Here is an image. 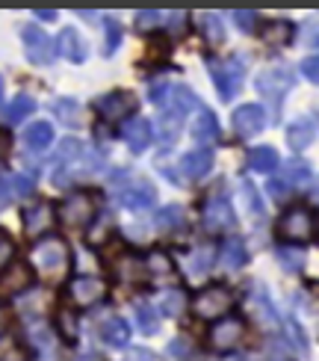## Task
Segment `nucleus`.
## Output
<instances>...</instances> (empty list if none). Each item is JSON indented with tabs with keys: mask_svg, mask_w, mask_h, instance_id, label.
<instances>
[{
	"mask_svg": "<svg viewBox=\"0 0 319 361\" xmlns=\"http://www.w3.org/2000/svg\"><path fill=\"white\" fill-rule=\"evenodd\" d=\"M56 51L63 54L68 63H74V66H83L86 63V56H89V48H86V42H83V36L77 33V30H63L59 33V39H56Z\"/></svg>",
	"mask_w": 319,
	"mask_h": 361,
	"instance_id": "nucleus-26",
	"label": "nucleus"
},
{
	"mask_svg": "<svg viewBox=\"0 0 319 361\" xmlns=\"http://www.w3.org/2000/svg\"><path fill=\"white\" fill-rule=\"evenodd\" d=\"M18 258V243H15V237L6 231V228H0V273Z\"/></svg>",
	"mask_w": 319,
	"mask_h": 361,
	"instance_id": "nucleus-46",
	"label": "nucleus"
},
{
	"mask_svg": "<svg viewBox=\"0 0 319 361\" xmlns=\"http://www.w3.org/2000/svg\"><path fill=\"white\" fill-rule=\"evenodd\" d=\"M157 128H160V142L163 145H172L180 133V116L160 107V118H157Z\"/></svg>",
	"mask_w": 319,
	"mask_h": 361,
	"instance_id": "nucleus-41",
	"label": "nucleus"
},
{
	"mask_svg": "<svg viewBox=\"0 0 319 361\" xmlns=\"http://www.w3.org/2000/svg\"><path fill=\"white\" fill-rule=\"evenodd\" d=\"M213 169V152L210 148H192L180 157V172L187 180H201L207 172Z\"/></svg>",
	"mask_w": 319,
	"mask_h": 361,
	"instance_id": "nucleus-25",
	"label": "nucleus"
},
{
	"mask_svg": "<svg viewBox=\"0 0 319 361\" xmlns=\"http://www.w3.org/2000/svg\"><path fill=\"white\" fill-rule=\"evenodd\" d=\"M0 104H4V78H0Z\"/></svg>",
	"mask_w": 319,
	"mask_h": 361,
	"instance_id": "nucleus-58",
	"label": "nucleus"
},
{
	"mask_svg": "<svg viewBox=\"0 0 319 361\" xmlns=\"http://www.w3.org/2000/svg\"><path fill=\"white\" fill-rule=\"evenodd\" d=\"M133 24H136V30L145 36H154L157 33V27L163 24V12H157V9H145V12H136L133 15Z\"/></svg>",
	"mask_w": 319,
	"mask_h": 361,
	"instance_id": "nucleus-45",
	"label": "nucleus"
},
{
	"mask_svg": "<svg viewBox=\"0 0 319 361\" xmlns=\"http://www.w3.org/2000/svg\"><path fill=\"white\" fill-rule=\"evenodd\" d=\"M71 264V249L59 234H44L33 240L30 249V269L36 276H48V279H63L68 273Z\"/></svg>",
	"mask_w": 319,
	"mask_h": 361,
	"instance_id": "nucleus-4",
	"label": "nucleus"
},
{
	"mask_svg": "<svg viewBox=\"0 0 319 361\" xmlns=\"http://www.w3.org/2000/svg\"><path fill=\"white\" fill-rule=\"evenodd\" d=\"M301 74H305L311 83H319V59H316V54L301 59Z\"/></svg>",
	"mask_w": 319,
	"mask_h": 361,
	"instance_id": "nucleus-51",
	"label": "nucleus"
},
{
	"mask_svg": "<svg viewBox=\"0 0 319 361\" xmlns=\"http://www.w3.org/2000/svg\"><path fill=\"white\" fill-rule=\"evenodd\" d=\"M36 288V273L30 269V264H21V261H12L4 273H0V290H6L9 296H24L27 290Z\"/></svg>",
	"mask_w": 319,
	"mask_h": 361,
	"instance_id": "nucleus-19",
	"label": "nucleus"
},
{
	"mask_svg": "<svg viewBox=\"0 0 319 361\" xmlns=\"http://www.w3.org/2000/svg\"><path fill=\"white\" fill-rule=\"evenodd\" d=\"M257 92H261L263 101H269L275 110H281L284 104V95L293 89V78H290V68L287 66H269L261 71V78H257Z\"/></svg>",
	"mask_w": 319,
	"mask_h": 361,
	"instance_id": "nucleus-13",
	"label": "nucleus"
},
{
	"mask_svg": "<svg viewBox=\"0 0 319 361\" xmlns=\"http://www.w3.org/2000/svg\"><path fill=\"white\" fill-rule=\"evenodd\" d=\"M145 258V273L148 279H165V276H177V264L172 258V252L165 246H151Z\"/></svg>",
	"mask_w": 319,
	"mask_h": 361,
	"instance_id": "nucleus-24",
	"label": "nucleus"
},
{
	"mask_svg": "<svg viewBox=\"0 0 319 361\" xmlns=\"http://www.w3.org/2000/svg\"><path fill=\"white\" fill-rule=\"evenodd\" d=\"M113 279L118 284H127V288H142V284H148L142 252H136L130 246H121L115 261H113Z\"/></svg>",
	"mask_w": 319,
	"mask_h": 361,
	"instance_id": "nucleus-12",
	"label": "nucleus"
},
{
	"mask_svg": "<svg viewBox=\"0 0 319 361\" xmlns=\"http://www.w3.org/2000/svg\"><path fill=\"white\" fill-rule=\"evenodd\" d=\"M213 361H219V358H213Z\"/></svg>",
	"mask_w": 319,
	"mask_h": 361,
	"instance_id": "nucleus-60",
	"label": "nucleus"
},
{
	"mask_svg": "<svg viewBox=\"0 0 319 361\" xmlns=\"http://www.w3.org/2000/svg\"><path fill=\"white\" fill-rule=\"evenodd\" d=\"M9 145H12V140H9V130H0V160H4V157L9 154Z\"/></svg>",
	"mask_w": 319,
	"mask_h": 361,
	"instance_id": "nucleus-55",
	"label": "nucleus"
},
{
	"mask_svg": "<svg viewBox=\"0 0 319 361\" xmlns=\"http://www.w3.org/2000/svg\"><path fill=\"white\" fill-rule=\"evenodd\" d=\"M157 107H165V110H172V113H177L180 118H184L189 110L199 107V95H195L189 86L177 83V86H169V89H165V95H163V101L157 104Z\"/></svg>",
	"mask_w": 319,
	"mask_h": 361,
	"instance_id": "nucleus-22",
	"label": "nucleus"
},
{
	"mask_svg": "<svg viewBox=\"0 0 319 361\" xmlns=\"http://www.w3.org/2000/svg\"><path fill=\"white\" fill-rule=\"evenodd\" d=\"M281 180L287 187H311L313 184V169H311V163L308 160H301V157H293V160H287L284 163V175Z\"/></svg>",
	"mask_w": 319,
	"mask_h": 361,
	"instance_id": "nucleus-31",
	"label": "nucleus"
},
{
	"mask_svg": "<svg viewBox=\"0 0 319 361\" xmlns=\"http://www.w3.org/2000/svg\"><path fill=\"white\" fill-rule=\"evenodd\" d=\"M9 320H12L9 308H6V305H0V338H4V335L9 332Z\"/></svg>",
	"mask_w": 319,
	"mask_h": 361,
	"instance_id": "nucleus-53",
	"label": "nucleus"
},
{
	"mask_svg": "<svg viewBox=\"0 0 319 361\" xmlns=\"http://www.w3.org/2000/svg\"><path fill=\"white\" fill-rule=\"evenodd\" d=\"M106 281L98 279V276H74L65 281V305L71 311H92L98 308L101 302H106Z\"/></svg>",
	"mask_w": 319,
	"mask_h": 361,
	"instance_id": "nucleus-6",
	"label": "nucleus"
},
{
	"mask_svg": "<svg viewBox=\"0 0 319 361\" xmlns=\"http://www.w3.org/2000/svg\"><path fill=\"white\" fill-rule=\"evenodd\" d=\"M71 361H104V358H101L95 350H83V353H77V355H74Z\"/></svg>",
	"mask_w": 319,
	"mask_h": 361,
	"instance_id": "nucleus-57",
	"label": "nucleus"
},
{
	"mask_svg": "<svg viewBox=\"0 0 319 361\" xmlns=\"http://www.w3.org/2000/svg\"><path fill=\"white\" fill-rule=\"evenodd\" d=\"M98 210H101V192L80 187V190H71L65 199H59L54 204V216L59 225H65V228L86 231L89 225H92Z\"/></svg>",
	"mask_w": 319,
	"mask_h": 361,
	"instance_id": "nucleus-2",
	"label": "nucleus"
},
{
	"mask_svg": "<svg viewBox=\"0 0 319 361\" xmlns=\"http://www.w3.org/2000/svg\"><path fill=\"white\" fill-rule=\"evenodd\" d=\"M136 107H139V101L127 89H113V92H106L95 101V113L101 125H121L125 118L136 116Z\"/></svg>",
	"mask_w": 319,
	"mask_h": 361,
	"instance_id": "nucleus-11",
	"label": "nucleus"
},
{
	"mask_svg": "<svg viewBox=\"0 0 319 361\" xmlns=\"http://www.w3.org/2000/svg\"><path fill=\"white\" fill-rule=\"evenodd\" d=\"M242 338H246V320L239 314H227V317L210 323L204 332V343L213 353H234Z\"/></svg>",
	"mask_w": 319,
	"mask_h": 361,
	"instance_id": "nucleus-8",
	"label": "nucleus"
},
{
	"mask_svg": "<svg viewBox=\"0 0 319 361\" xmlns=\"http://www.w3.org/2000/svg\"><path fill=\"white\" fill-rule=\"evenodd\" d=\"M231 125L239 140H251L266 128V110L261 104H239L231 113Z\"/></svg>",
	"mask_w": 319,
	"mask_h": 361,
	"instance_id": "nucleus-18",
	"label": "nucleus"
},
{
	"mask_svg": "<svg viewBox=\"0 0 319 361\" xmlns=\"http://www.w3.org/2000/svg\"><path fill=\"white\" fill-rule=\"evenodd\" d=\"M133 317H136V326H139L142 335H157L160 332V314L157 308L148 302V299H136L133 302Z\"/></svg>",
	"mask_w": 319,
	"mask_h": 361,
	"instance_id": "nucleus-36",
	"label": "nucleus"
},
{
	"mask_svg": "<svg viewBox=\"0 0 319 361\" xmlns=\"http://www.w3.org/2000/svg\"><path fill=\"white\" fill-rule=\"evenodd\" d=\"M266 192L272 195V202H278V204H287L290 202V187L284 184V180H278V178H272L269 184H266Z\"/></svg>",
	"mask_w": 319,
	"mask_h": 361,
	"instance_id": "nucleus-50",
	"label": "nucleus"
},
{
	"mask_svg": "<svg viewBox=\"0 0 319 361\" xmlns=\"http://www.w3.org/2000/svg\"><path fill=\"white\" fill-rule=\"evenodd\" d=\"M261 39L272 48H287L293 42V33H296V24L287 21V18H272V21H263L261 27Z\"/></svg>",
	"mask_w": 319,
	"mask_h": 361,
	"instance_id": "nucleus-27",
	"label": "nucleus"
},
{
	"mask_svg": "<svg viewBox=\"0 0 319 361\" xmlns=\"http://www.w3.org/2000/svg\"><path fill=\"white\" fill-rule=\"evenodd\" d=\"M239 192H242V207H246V214L251 219H263L266 216V204H263V195L257 192V187L251 180H242L239 184Z\"/></svg>",
	"mask_w": 319,
	"mask_h": 361,
	"instance_id": "nucleus-39",
	"label": "nucleus"
},
{
	"mask_svg": "<svg viewBox=\"0 0 319 361\" xmlns=\"http://www.w3.org/2000/svg\"><path fill=\"white\" fill-rule=\"evenodd\" d=\"M189 133H192L195 142H204V145H207V142H216V140H219V118H216V113L201 110L199 116L192 118Z\"/></svg>",
	"mask_w": 319,
	"mask_h": 361,
	"instance_id": "nucleus-29",
	"label": "nucleus"
},
{
	"mask_svg": "<svg viewBox=\"0 0 319 361\" xmlns=\"http://www.w3.org/2000/svg\"><path fill=\"white\" fill-rule=\"evenodd\" d=\"M30 361H65V343L56 338L51 329V320H30L27 323V338L21 341Z\"/></svg>",
	"mask_w": 319,
	"mask_h": 361,
	"instance_id": "nucleus-5",
	"label": "nucleus"
},
{
	"mask_svg": "<svg viewBox=\"0 0 319 361\" xmlns=\"http://www.w3.org/2000/svg\"><path fill=\"white\" fill-rule=\"evenodd\" d=\"M104 36H106L104 56H113L118 51V44H121V36H125V30H121V24L113 18V15H106L104 18Z\"/></svg>",
	"mask_w": 319,
	"mask_h": 361,
	"instance_id": "nucleus-44",
	"label": "nucleus"
},
{
	"mask_svg": "<svg viewBox=\"0 0 319 361\" xmlns=\"http://www.w3.org/2000/svg\"><path fill=\"white\" fill-rule=\"evenodd\" d=\"M157 202V187L145 178H127L115 187V204L130 210V214H142V210L154 207Z\"/></svg>",
	"mask_w": 319,
	"mask_h": 361,
	"instance_id": "nucleus-10",
	"label": "nucleus"
},
{
	"mask_svg": "<svg viewBox=\"0 0 319 361\" xmlns=\"http://www.w3.org/2000/svg\"><path fill=\"white\" fill-rule=\"evenodd\" d=\"M263 358L266 361H290V343L281 341V338H266Z\"/></svg>",
	"mask_w": 319,
	"mask_h": 361,
	"instance_id": "nucleus-48",
	"label": "nucleus"
},
{
	"mask_svg": "<svg viewBox=\"0 0 319 361\" xmlns=\"http://www.w3.org/2000/svg\"><path fill=\"white\" fill-rule=\"evenodd\" d=\"M216 261H219L222 269H227V273H237V269L246 267L249 249H246V243H242V237H225L216 246Z\"/></svg>",
	"mask_w": 319,
	"mask_h": 361,
	"instance_id": "nucleus-21",
	"label": "nucleus"
},
{
	"mask_svg": "<svg viewBox=\"0 0 319 361\" xmlns=\"http://www.w3.org/2000/svg\"><path fill=\"white\" fill-rule=\"evenodd\" d=\"M98 335H101V341L106 343V347L121 350V347H127V343H130V326L113 314V317H104L101 320Z\"/></svg>",
	"mask_w": 319,
	"mask_h": 361,
	"instance_id": "nucleus-28",
	"label": "nucleus"
},
{
	"mask_svg": "<svg viewBox=\"0 0 319 361\" xmlns=\"http://www.w3.org/2000/svg\"><path fill=\"white\" fill-rule=\"evenodd\" d=\"M163 317H172V320H180L184 314L189 311V293L184 288H165L163 290Z\"/></svg>",
	"mask_w": 319,
	"mask_h": 361,
	"instance_id": "nucleus-33",
	"label": "nucleus"
},
{
	"mask_svg": "<svg viewBox=\"0 0 319 361\" xmlns=\"http://www.w3.org/2000/svg\"><path fill=\"white\" fill-rule=\"evenodd\" d=\"M234 24L239 27V33H254L261 27V15L257 12H234Z\"/></svg>",
	"mask_w": 319,
	"mask_h": 361,
	"instance_id": "nucleus-49",
	"label": "nucleus"
},
{
	"mask_svg": "<svg viewBox=\"0 0 319 361\" xmlns=\"http://www.w3.org/2000/svg\"><path fill=\"white\" fill-rule=\"evenodd\" d=\"M316 140V118L313 116H299L287 125V145L296 148V152H305Z\"/></svg>",
	"mask_w": 319,
	"mask_h": 361,
	"instance_id": "nucleus-23",
	"label": "nucleus"
},
{
	"mask_svg": "<svg viewBox=\"0 0 319 361\" xmlns=\"http://www.w3.org/2000/svg\"><path fill=\"white\" fill-rule=\"evenodd\" d=\"M237 302H239V293L231 288V284L213 281V284H204V288H199L189 296V311H192V317L216 323V320L227 317V314H234Z\"/></svg>",
	"mask_w": 319,
	"mask_h": 361,
	"instance_id": "nucleus-3",
	"label": "nucleus"
},
{
	"mask_svg": "<svg viewBox=\"0 0 319 361\" xmlns=\"http://www.w3.org/2000/svg\"><path fill=\"white\" fill-rule=\"evenodd\" d=\"M275 258H278V264H281L284 273H301V267H305V249L278 243V249H275Z\"/></svg>",
	"mask_w": 319,
	"mask_h": 361,
	"instance_id": "nucleus-40",
	"label": "nucleus"
},
{
	"mask_svg": "<svg viewBox=\"0 0 319 361\" xmlns=\"http://www.w3.org/2000/svg\"><path fill=\"white\" fill-rule=\"evenodd\" d=\"M9 202H12V192H9V187H6V180H0V210L9 207Z\"/></svg>",
	"mask_w": 319,
	"mask_h": 361,
	"instance_id": "nucleus-54",
	"label": "nucleus"
},
{
	"mask_svg": "<svg viewBox=\"0 0 319 361\" xmlns=\"http://www.w3.org/2000/svg\"><path fill=\"white\" fill-rule=\"evenodd\" d=\"M165 358L169 361H195V343L187 335H177L165 343Z\"/></svg>",
	"mask_w": 319,
	"mask_h": 361,
	"instance_id": "nucleus-42",
	"label": "nucleus"
},
{
	"mask_svg": "<svg viewBox=\"0 0 319 361\" xmlns=\"http://www.w3.org/2000/svg\"><path fill=\"white\" fill-rule=\"evenodd\" d=\"M242 302H246V314L254 320V323H261V326H278V311L275 305H272V299L266 293V288L261 281H249V290L242 293Z\"/></svg>",
	"mask_w": 319,
	"mask_h": 361,
	"instance_id": "nucleus-14",
	"label": "nucleus"
},
{
	"mask_svg": "<svg viewBox=\"0 0 319 361\" xmlns=\"http://www.w3.org/2000/svg\"><path fill=\"white\" fill-rule=\"evenodd\" d=\"M201 228L213 237L237 228V210L225 192H210L201 202Z\"/></svg>",
	"mask_w": 319,
	"mask_h": 361,
	"instance_id": "nucleus-7",
	"label": "nucleus"
},
{
	"mask_svg": "<svg viewBox=\"0 0 319 361\" xmlns=\"http://www.w3.org/2000/svg\"><path fill=\"white\" fill-rule=\"evenodd\" d=\"M6 187H9L12 195H21V199H27V195L36 192V178L33 175H9Z\"/></svg>",
	"mask_w": 319,
	"mask_h": 361,
	"instance_id": "nucleus-47",
	"label": "nucleus"
},
{
	"mask_svg": "<svg viewBox=\"0 0 319 361\" xmlns=\"http://www.w3.org/2000/svg\"><path fill=\"white\" fill-rule=\"evenodd\" d=\"M213 267H216V246H195V249H189V269H187V276L204 279Z\"/></svg>",
	"mask_w": 319,
	"mask_h": 361,
	"instance_id": "nucleus-35",
	"label": "nucleus"
},
{
	"mask_svg": "<svg viewBox=\"0 0 319 361\" xmlns=\"http://www.w3.org/2000/svg\"><path fill=\"white\" fill-rule=\"evenodd\" d=\"M154 228L160 234H169V237H177V234H184L189 228V214H187V207L184 204H165L157 210V216H154Z\"/></svg>",
	"mask_w": 319,
	"mask_h": 361,
	"instance_id": "nucleus-20",
	"label": "nucleus"
},
{
	"mask_svg": "<svg viewBox=\"0 0 319 361\" xmlns=\"http://www.w3.org/2000/svg\"><path fill=\"white\" fill-rule=\"evenodd\" d=\"M33 15H36L39 21H56V18H59V12H56V9H36Z\"/></svg>",
	"mask_w": 319,
	"mask_h": 361,
	"instance_id": "nucleus-56",
	"label": "nucleus"
},
{
	"mask_svg": "<svg viewBox=\"0 0 319 361\" xmlns=\"http://www.w3.org/2000/svg\"><path fill=\"white\" fill-rule=\"evenodd\" d=\"M163 24H165V39H180V36H187L189 15L187 12H163Z\"/></svg>",
	"mask_w": 319,
	"mask_h": 361,
	"instance_id": "nucleus-43",
	"label": "nucleus"
},
{
	"mask_svg": "<svg viewBox=\"0 0 319 361\" xmlns=\"http://www.w3.org/2000/svg\"><path fill=\"white\" fill-rule=\"evenodd\" d=\"M195 24H199V33H201V39L210 44V48H216V44L225 42L222 15H216V12H199V15H195Z\"/></svg>",
	"mask_w": 319,
	"mask_h": 361,
	"instance_id": "nucleus-32",
	"label": "nucleus"
},
{
	"mask_svg": "<svg viewBox=\"0 0 319 361\" xmlns=\"http://www.w3.org/2000/svg\"><path fill=\"white\" fill-rule=\"evenodd\" d=\"M54 116L63 122L65 128H80L83 125V107L77 98H59L54 104Z\"/></svg>",
	"mask_w": 319,
	"mask_h": 361,
	"instance_id": "nucleus-38",
	"label": "nucleus"
},
{
	"mask_svg": "<svg viewBox=\"0 0 319 361\" xmlns=\"http://www.w3.org/2000/svg\"><path fill=\"white\" fill-rule=\"evenodd\" d=\"M121 361H154V355H151L148 350H130Z\"/></svg>",
	"mask_w": 319,
	"mask_h": 361,
	"instance_id": "nucleus-52",
	"label": "nucleus"
},
{
	"mask_svg": "<svg viewBox=\"0 0 319 361\" xmlns=\"http://www.w3.org/2000/svg\"><path fill=\"white\" fill-rule=\"evenodd\" d=\"M207 71H210V80H213V86H216V92L222 95V101H234L237 92L242 89V74H246V66H242L237 56H231V59L207 56Z\"/></svg>",
	"mask_w": 319,
	"mask_h": 361,
	"instance_id": "nucleus-9",
	"label": "nucleus"
},
{
	"mask_svg": "<svg viewBox=\"0 0 319 361\" xmlns=\"http://www.w3.org/2000/svg\"><path fill=\"white\" fill-rule=\"evenodd\" d=\"M36 113V101H33V95H15L9 104H6V110H4V122H6V128H15V125H21V122H27V116H33Z\"/></svg>",
	"mask_w": 319,
	"mask_h": 361,
	"instance_id": "nucleus-34",
	"label": "nucleus"
},
{
	"mask_svg": "<svg viewBox=\"0 0 319 361\" xmlns=\"http://www.w3.org/2000/svg\"><path fill=\"white\" fill-rule=\"evenodd\" d=\"M281 166V157L272 145H257L249 152V169L257 172V175H272Z\"/></svg>",
	"mask_w": 319,
	"mask_h": 361,
	"instance_id": "nucleus-30",
	"label": "nucleus"
},
{
	"mask_svg": "<svg viewBox=\"0 0 319 361\" xmlns=\"http://www.w3.org/2000/svg\"><path fill=\"white\" fill-rule=\"evenodd\" d=\"M118 140L125 142L133 154H142V152H148V145L154 142V125H151L145 116H130L118 125Z\"/></svg>",
	"mask_w": 319,
	"mask_h": 361,
	"instance_id": "nucleus-16",
	"label": "nucleus"
},
{
	"mask_svg": "<svg viewBox=\"0 0 319 361\" xmlns=\"http://www.w3.org/2000/svg\"><path fill=\"white\" fill-rule=\"evenodd\" d=\"M231 361H251L249 355H237V358H231Z\"/></svg>",
	"mask_w": 319,
	"mask_h": 361,
	"instance_id": "nucleus-59",
	"label": "nucleus"
},
{
	"mask_svg": "<svg viewBox=\"0 0 319 361\" xmlns=\"http://www.w3.org/2000/svg\"><path fill=\"white\" fill-rule=\"evenodd\" d=\"M54 142V125L51 122H33L24 130V145L30 152H44Z\"/></svg>",
	"mask_w": 319,
	"mask_h": 361,
	"instance_id": "nucleus-37",
	"label": "nucleus"
},
{
	"mask_svg": "<svg viewBox=\"0 0 319 361\" xmlns=\"http://www.w3.org/2000/svg\"><path fill=\"white\" fill-rule=\"evenodd\" d=\"M316 231H319L316 207L305 204V202L287 204L281 210L278 222H275V237H278V243H284V246L305 249L308 243H313V240H316Z\"/></svg>",
	"mask_w": 319,
	"mask_h": 361,
	"instance_id": "nucleus-1",
	"label": "nucleus"
},
{
	"mask_svg": "<svg viewBox=\"0 0 319 361\" xmlns=\"http://www.w3.org/2000/svg\"><path fill=\"white\" fill-rule=\"evenodd\" d=\"M21 44H24V54L33 66H51L54 63V42L42 27H36V24L24 27L21 30Z\"/></svg>",
	"mask_w": 319,
	"mask_h": 361,
	"instance_id": "nucleus-17",
	"label": "nucleus"
},
{
	"mask_svg": "<svg viewBox=\"0 0 319 361\" xmlns=\"http://www.w3.org/2000/svg\"><path fill=\"white\" fill-rule=\"evenodd\" d=\"M21 225H24V234L30 240H39L44 234H51V228L56 225V216H54V204L51 202H33L21 210Z\"/></svg>",
	"mask_w": 319,
	"mask_h": 361,
	"instance_id": "nucleus-15",
	"label": "nucleus"
}]
</instances>
